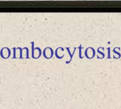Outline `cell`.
<instances>
[{"label": "cell", "instance_id": "1", "mask_svg": "<svg viewBox=\"0 0 121 109\" xmlns=\"http://www.w3.org/2000/svg\"><path fill=\"white\" fill-rule=\"evenodd\" d=\"M0 55L4 59H7L11 55V50L8 48H4L1 50Z\"/></svg>", "mask_w": 121, "mask_h": 109}, {"label": "cell", "instance_id": "2", "mask_svg": "<svg viewBox=\"0 0 121 109\" xmlns=\"http://www.w3.org/2000/svg\"><path fill=\"white\" fill-rule=\"evenodd\" d=\"M53 53H54V52H53L52 49L51 48H49V47L45 48V50H44V51H43V55H44V57H45V58H47V59L51 58V57L53 56Z\"/></svg>", "mask_w": 121, "mask_h": 109}, {"label": "cell", "instance_id": "3", "mask_svg": "<svg viewBox=\"0 0 121 109\" xmlns=\"http://www.w3.org/2000/svg\"><path fill=\"white\" fill-rule=\"evenodd\" d=\"M85 55L87 58L91 59L95 56V50L92 48H88L85 51Z\"/></svg>", "mask_w": 121, "mask_h": 109}, {"label": "cell", "instance_id": "4", "mask_svg": "<svg viewBox=\"0 0 121 109\" xmlns=\"http://www.w3.org/2000/svg\"><path fill=\"white\" fill-rule=\"evenodd\" d=\"M41 55V50L39 48H35L33 49V53H32V57L35 59H37L40 57Z\"/></svg>", "mask_w": 121, "mask_h": 109}, {"label": "cell", "instance_id": "5", "mask_svg": "<svg viewBox=\"0 0 121 109\" xmlns=\"http://www.w3.org/2000/svg\"><path fill=\"white\" fill-rule=\"evenodd\" d=\"M21 57L23 58H28V50L27 48H24L21 50Z\"/></svg>", "mask_w": 121, "mask_h": 109}, {"label": "cell", "instance_id": "6", "mask_svg": "<svg viewBox=\"0 0 121 109\" xmlns=\"http://www.w3.org/2000/svg\"><path fill=\"white\" fill-rule=\"evenodd\" d=\"M42 1H43V0H42ZM45 1H48V0H45Z\"/></svg>", "mask_w": 121, "mask_h": 109}]
</instances>
